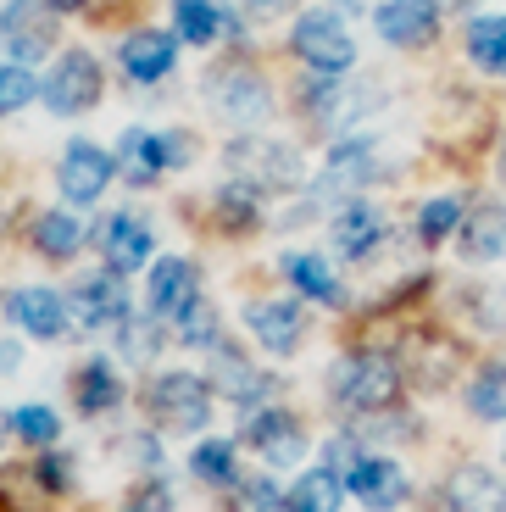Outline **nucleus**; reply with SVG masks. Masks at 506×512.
<instances>
[{
	"mask_svg": "<svg viewBox=\"0 0 506 512\" xmlns=\"http://www.w3.org/2000/svg\"><path fill=\"white\" fill-rule=\"evenodd\" d=\"M228 173L240 190H256V195H279V190H295L301 184V156L290 145L267 140V134H245V140L228 145Z\"/></svg>",
	"mask_w": 506,
	"mask_h": 512,
	"instance_id": "f257e3e1",
	"label": "nucleus"
},
{
	"mask_svg": "<svg viewBox=\"0 0 506 512\" xmlns=\"http://www.w3.org/2000/svg\"><path fill=\"white\" fill-rule=\"evenodd\" d=\"M395 396H401V373L379 351H356L334 368V401L345 412H384L395 407Z\"/></svg>",
	"mask_w": 506,
	"mask_h": 512,
	"instance_id": "f03ea898",
	"label": "nucleus"
},
{
	"mask_svg": "<svg viewBox=\"0 0 506 512\" xmlns=\"http://www.w3.org/2000/svg\"><path fill=\"white\" fill-rule=\"evenodd\" d=\"M145 407H151L156 423H167L178 435H195V429H206V418H212V384L195 379V373H162V379L145 390Z\"/></svg>",
	"mask_w": 506,
	"mask_h": 512,
	"instance_id": "7ed1b4c3",
	"label": "nucleus"
},
{
	"mask_svg": "<svg viewBox=\"0 0 506 512\" xmlns=\"http://www.w3.org/2000/svg\"><path fill=\"white\" fill-rule=\"evenodd\" d=\"M39 95H45V106H51L56 117L89 112V106L101 101V67H95V56L62 51V56H56V67H51V78L39 84Z\"/></svg>",
	"mask_w": 506,
	"mask_h": 512,
	"instance_id": "20e7f679",
	"label": "nucleus"
},
{
	"mask_svg": "<svg viewBox=\"0 0 506 512\" xmlns=\"http://www.w3.org/2000/svg\"><path fill=\"white\" fill-rule=\"evenodd\" d=\"M290 45H295L301 62L317 67V73H345V67L356 62V39H351V28H345L334 12H306L301 23H295Z\"/></svg>",
	"mask_w": 506,
	"mask_h": 512,
	"instance_id": "39448f33",
	"label": "nucleus"
},
{
	"mask_svg": "<svg viewBox=\"0 0 506 512\" xmlns=\"http://www.w3.org/2000/svg\"><path fill=\"white\" fill-rule=\"evenodd\" d=\"M184 156V140L178 134H162V128H128L123 140H117V167H123L128 184H151L156 173Z\"/></svg>",
	"mask_w": 506,
	"mask_h": 512,
	"instance_id": "423d86ee",
	"label": "nucleus"
},
{
	"mask_svg": "<svg viewBox=\"0 0 506 512\" xmlns=\"http://www.w3.org/2000/svg\"><path fill=\"white\" fill-rule=\"evenodd\" d=\"M117 173V162L101 151V145H89V140H73L62 151V167H56V184H62V195L73 206H89L95 195L106 190V179Z\"/></svg>",
	"mask_w": 506,
	"mask_h": 512,
	"instance_id": "0eeeda50",
	"label": "nucleus"
},
{
	"mask_svg": "<svg viewBox=\"0 0 506 512\" xmlns=\"http://www.w3.org/2000/svg\"><path fill=\"white\" fill-rule=\"evenodd\" d=\"M245 446H251L262 462H273V468H290V462H301L306 435H301V423H295L290 412L267 407V412H256V418L245 423Z\"/></svg>",
	"mask_w": 506,
	"mask_h": 512,
	"instance_id": "6e6552de",
	"label": "nucleus"
},
{
	"mask_svg": "<svg viewBox=\"0 0 506 512\" xmlns=\"http://www.w3.org/2000/svg\"><path fill=\"white\" fill-rule=\"evenodd\" d=\"M6 318H12L17 329H28L34 340H56V334L73 323V312H67V301L56 290H45V284H23V290L6 295Z\"/></svg>",
	"mask_w": 506,
	"mask_h": 512,
	"instance_id": "1a4fd4ad",
	"label": "nucleus"
},
{
	"mask_svg": "<svg viewBox=\"0 0 506 512\" xmlns=\"http://www.w3.org/2000/svg\"><path fill=\"white\" fill-rule=\"evenodd\" d=\"M345 490H351V496L362 501L367 512H395L412 485H406V474L395 468L390 457H362L351 474H345Z\"/></svg>",
	"mask_w": 506,
	"mask_h": 512,
	"instance_id": "9d476101",
	"label": "nucleus"
},
{
	"mask_svg": "<svg viewBox=\"0 0 506 512\" xmlns=\"http://www.w3.org/2000/svg\"><path fill=\"white\" fill-rule=\"evenodd\" d=\"M67 312H73L78 329H106V323H123L128 318V295H123V273H95L84 279L73 295H67Z\"/></svg>",
	"mask_w": 506,
	"mask_h": 512,
	"instance_id": "9b49d317",
	"label": "nucleus"
},
{
	"mask_svg": "<svg viewBox=\"0 0 506 512\" xmlns=\"http://www.w3.org/2000/svg\"><path fill=\"white\" fill-rule=\"evenodd\" d=\"M373 28L390 45L412 51V45H429L440 34V12H434V0H384L379 12H373Z\"/></svg>",
	"mask_w": 506,
	"mask_h": 512,
	"instance_id": "f8f14e48",
	"label": "nucleus"
},
{
	"mask_svg": "<svg viewBox=\"0 0 506 512\" xmlns=\"http://www.w3.org/2000/svg\"><path fill=\"white\" fill-rule=\"evenodd\" d=\"M0 45L12 51V62H34L51 51V12H39L34 0H12L0 12Z\"/></svg>",
	"mask_w": 506,
	"mask_h": 512,
	"instance_id": "ddd939ff",
	"label": "nucleus"
},
{
	"mask_svg": "<svg viewBox=\"0 0 506 512\" xmlns=\"http://www.w3.org/2000/svg\"><path fill=\"white\" fill-rule=\"evenodd\" d=\"M306 106H312V112L323 117L329 128H351L362 112H373V106H379V95L362 90V84H340V78L323 73V78H312V90H306Z\"/></svg>",
	"mask_w": 506,
	"mask_h": 512,
	"instance_id": "4468645a",
	"label": "nucleus"
},
{
	"mask_svg": "<svg viewBox=\"0 0 506 512\" xmlns=\"http://www.w3.org/2000/svg\"><path fill=\"white\" fill-rule=\"evenodd\" d=\"M212 106H217V117H228L234 128H251V123H262L267 117V84L256 73H223L212 84Z\"/></svg>",
	"mask_w": 506,
	"mask_h": 512,
	"instance_id": "2eb2a0df",
	"label": "nucleus"
},
{
	"mask_svg": "<svg viewBox=\"0 0 506 512\" xmlns=\"http://www.w3.org/2000/svg\"><path fill=\"white\" fill-rule=\"evenodd\" d=\"M101 251H106V262H112V273L145 268V262H151V223H145L140 212H117V218H106Z\"/></svg>",
	"mask_w": 506,
	"mask_h": 512,
	"instance_id": "dca6fc26",
	"label": "nucleus"
},
{
	"mask_svg": "<svg viewBox=\"0 0 506 512\" xmlns=\"http://www.w3.org/2000/svg\"><path fill=\"white\" fill-rule=\"evenodd\" d=\"M245 323H251V334L267 351H279V357H290V351L301 346V334H306V318H301L295 301H256V307L245 312Z\"/></svg>",
	"mask_w": 506,
	"mask_h": 512,
	"instance_id": "f3484780",
	"label": "nucleus"
},
{
	"mask_svg": "<svg viewBox=\"0 0 506 512\" xmlns=\"http://www.w3.org/2000/svg\"><path fill=\"white\" fill-rule=\"evenodd\" d=\"M178 62V39L162 34V28H145V34H128L123 39V73L140 78V84H156L167 78Z\"/></svg>",
	"mask_w": 506,
	"mask_h": 512,
	"instance_id": "a211bd4d",
	"label": "nucleus"
},
{
	"mask_svg": "<svg viewBox=\"0 0 506 512\" xmlns=\"http://www.w3.org/2000/svg\"><path fill=\"white\" fill-rule=\"evenodd\" d=\"M445 507L451 512H506V485L490 468L468 462V468H456L451 485H445Z\"/></svg>",
	"mask_w": 506,
	"mask_h": 512,
	"instance_id": "6ab92c4d",
	"label": "nucleus"
},
{
	"mask_svg": "<svg viewBox=\"0 0 506 512\" xmlns=\"http://www.w3.org/2000/svg\"><path fill=\"white\" fill-rule=\"evenodd\" d=\"M367 179H373V145H362V140L334 145L323 173H317V195H323V201H329V195H351V190H362Z\"/></svg>",
	"mask_w": 506,
	"mask_h": 512,
	"instance_id": "aec40b11",
	"label": "nucleus"
},
{
	"mask_svg": "<svg viewBox=\"0 0 506 512\" xmlns=\"http://www.w3.org/2000/svg\"><path fill=\"white\" fill-rule=\"evenodd\" d=\"M195 301V262L167 256L151 268V312H184Z\"/></svg>",
	"mask_w": 506,
	"mask_h": 512,
	"instance_id": "412c9836",
	"label": "nucleus"
},
{
	"mask_svg": "<svg viewBox=\"0 0 506 512\" xmlns=\"http://www.w3.org/2000/svg\"><path fill=\"white\" fill-rule=\"evenodd\" d=\"M217 384H223V396L234 401V407H256V401L273 396V379L256 373L245 357H234V351H223V346H217Z\"/></svg>",
	"mask_w": 506,
	"mask_h": 512,
	"instance_id": "4be33fe9",
	"label": "nucleus"
},
{
	"mask_svg": "<svg viewBox=\"0 0 506 512\" xmlns=\"http://www.w3.org/2000/svg\"><path fill=\"white\" fill-rule=\"evenodd\" d=\"M379 240H384V218L373 212V206L351 201L340 218H334V251L340 256H367Z\"/></svg>",
	"mask_w": 506,
	"mask_h": 512,
	"instance_id": "5701e85b",
	"label": "nucleus"
},
{
	"mask_svg": "<svg viewBox=\"0 0 506 512\" xmlns=\"http://www.w3.org/2000/svg\"><path fill=\"white\" fill-rule=\"evenodd\" d=\"M462 256L468 262H495V256L506 251V212L501 206H484V212H473V218H462Z\"/></svg>",
	"mask_w": 506,
	"mask_h": 512,
	"instance_id": "b1692460",
	"label": "nucleus"
},
{
	"mask_svg": "<svg viewBox=\"0 0 506 512\" xmlns=\"http://www.w3.org/2000/svg\"><path fill=\"white\" fill-rule=\"evenodd\" d=\"M284 501H290V512H340L345 479L334 474V468H312V474L295 479V490Z\"/></svg>",
	"mask_w": 506,
	"mask_h": 512,
	"instance_id": "393cba45",
	"label": "nucleus"
},
{
	"mask_svg": "<svg viewBox=\"0 0 506 512\" xmlns=\"http://www.w3.org/2000/svg\"><path fill=\"white\" fill-rule=\"evenodd\" d=\"M73 396H78V412H112L117 401H123V384H117V373L106 368V357H95V362L78 368Z\"/></svg>",
	"mask_w": 506,
	"mask_h": 512,
	"instance_id": "a878e982",
	"label": "nucleus"
},
{
	"mask_svg": "<svg viewBox=\"0 0 506 512\" xmlns=\"http://www.w3.org/2000/svg\"><path fill=\"white\" fill-rule=\"evenodd\" d=\"M173 23H178V39H190V45H212L217 28H228L234 17H228L217 0H178Z\"/></svg>",
	"mask_w": 506,
	"mask_h": 512,
	"instance_id": "bb28decb",
	"label": "nucleus"
},
{
	"mask_svg": "<svg viewBox=\"0 0 506 512\" xmlns=\"http://www.w3.org/2000/svg\"><path fill=\"white\" fill-rule=\"evenodd\" d=\"M34 245L45 256H56V262H67L84 245V218H73V212H45V218H34Z\"/></svg>",
	"mask_w": 506,
	"mask_h": 512,
	"instance_id": "cd10ccee",
	"label": "nucleus"
},
{
	"mask_svg": "<svg viewBox=\"0 0 506 512\" xmlns=\"http://www.w3.org/2000/svg\"><path fill=\"white\" fill-rule=\"evenodd\" d=\"M468 56L484 73H506V17H473L468 23Z\"/></svg>",
	"mask_w": 506,
	"mask_h": 512,
	"instance_id": "c85d7f7f",
	"label": "nucleus"
},
{
	"mask_svg": "<svg viewBox=\"0 0 506 512\" xmlns=\"http://www.w3.org/2000/svg\"><path fill=\"white\" fill-rule=\"evenodd\" d=\"M468 407H473V418H484V423L506 418V368L501 362H484L479 368V379L468 384Z\"/></svg>",
	"mask_w": 506,
	"mask_h": 512,
	"instance_id": "c756f323",
	"label": "nucleus"
},
{
	"mask_svg": "<svg viewBox=\"0 0 506 512\" xmlns=\"http://www.w3.org/2000/svg\"><path fill=\"white\" fill-rule=\"evenodd\" d=\"M284 273H290L295 284H301L306 295H312V301H340V279H334L329 273V262H323V256H284Z\"/></svg>",
	"mask_w": 506,
	"mask_h": 512,
	"instance_id": "7c9ffc66",
	"label": "nucleus"
},
{
	"mask_svg": "<svg viewBox=\"0 0 506 512\" xmlns=\"http://www.w3.org/2000/svg\"><path fill=\"white\" fill-rule=\"evenodd\" d=\"M190 474L206 485H234V440H201L190 457Z\"/></svg>",
	"mask_w": 506,
	"mask_h": 512,
	"instance_id": "2f4dec72",
	"label": "nucleus"
},
{
	"mask_svg": "<svg viewBox=\"0 0 506 512\" xmlns=\"http://www.w3.org/2000/svg\"><path fill=\"white\" fill-rule=\"evenodd\" d=\"M34 95H39V78L28 73L23 62H0V117H6V112H23Z\"/></svg>",
	"mask_w": 506,
	"mask_h": 512,
	"instance_id": "473e14b6",
	"label": "nucleus"
},
{
	"mask_svg": "<svg viewBox=\"0 0 506 512\" xmlns=\"http://www.w3.org/2000/svg\"><path fill=\"white\" fill-rule=\"evenodd\" d=\"M12 435L28 440V446H51V440L62 435V418H56L51 407H17L12 412Z\"/></svg>",
	"mask_w": 506,
	"mask_h": 512,
	"instance_id": "72a5a7b5",
	"label": "nucleus"
},
{
	"mask_svg": "<svg viewBox=\"0 0 506 512\" xmlns=\"http://www.w3.org/2000/svg\"><path fill=\"white\" fill-rule=\"evenodd\" d=\"M456 229H462V201H451V195H440V201H429L418 212V234L429 245L445 240V234H456Z\"/></svg>",
	"mask_w": 506,
	"mask_h": 512,
	"instance_id": "f704fd0d",
	"label": "nucleus"
},
{
	"mask_svg": "<svg viewBox=\"0 0 506 512\" xmlns=\"http://www.w3.org/2000/svg\"><path fill=\"white\" fill-rule=\"evenodd\" d=\"M234 512H290L273 479H240L234 485Z\"/></svg>",
	"mask_w": 506,
	"mask_h": 512,
	"instance_id": "c9c22d12",
	"label": "nucleus"
},
{
	"mask_svg": "<svg viewBox=\"0 0 506 512\" xmlns=\"http://www.w3.org/2000/svg\"><path fill=\"white\" fill-rule=\"evenodd\" d=\"M117 329H123V357L128 362H151L156 346H162V334H156L151 318H123Z\"/></svg>",
	"mask_w": 506,
	"mask_h": 512,
	"instance_id": "e433bc0d",
	"label": "nucleus"
},
{
	"mask_svg": "<svg viewBox=\"0 0 506 512\" xmlns=\"http://www.w3.org/2000/svg\"><path fill=\"white\" fill-rule=\"evenodd\" d=\"M178 334L190 340V346H212L217 351V312L206 301H190V307L178 312Z\"/></svg>",
	"mask_w": 506,
	"mask_h": 512,
	"instance_id": "4c0bfd02",
	"label": "nucleus"
},
{
	"mask_svg": "<svg viewBox=\"0 0 506 512\" xmlns=\"http://www.w3.org/2000/svg\"><path fill=\"white\" fill-rule=\"evenodd\" d=\"M123 512H173V501H167V490L145 485V490H134V496L123 501Z\"/></svg>",
	"mask_w": 506,
	"mask_h": 512,
	"instance_id": "58836bf2",
	"label": "nucleus"
},
{
	"mask_svg": "<svg viewBox=\"0 0 506 512\" xmlns=\"http://www.w3.org/2000/svg\"><path fill=\"white\" fill-rule=\"evenodd\" d=\"M245 6H251V12H262V17H279L290 0H245Z\"/></svg>",
	"mask_w": 506,
	"mask_h": 512,
	"instance_id": "ea45409f",
	"label": "nucleus"
},
{
	"mask_svg": "<svg viewBox=\"0 0 506 512\" xmlns=\"http://www.w3.org/2000/svg\"><path fill=\"white\" fill-rule=\"evenodd\" d=\"M45 6H62V12H78V6H84V0H45Z\"/></svg>",
	"mask_w": 506,
	"mask_h": 512,
	"instance_id": "a19ab883",
	"label": "nucleus"
},
{
	"mask_svg": "<svg viewBox=\"0 0 506 512\" xmlns=\"http://www.w3.org/2000/svg\"><path fill=\"white\" fill-rule=\"evenodd\" d=\"M495 179H501V184H506V145H501V173H495Z\"/></svg>",
	"mask_w": 506,
	"mask_h": 512,
	"instance_id": "79ce46f5",
	"label": "nucleus"
},
{
	"mask_svg": "<svg viewBox=\"0 0 506 512\" xmlns=\"http://www.w3.org/2000/svg\"><path fill=\"white\" fill-rule=\"evenodd\" d=\"M0 229H6V206H0Z\"/></svg>",
	"mask_w": 506,
	"mask_h": 512,
	"instance_id": "37998d69",
	"label": "nucleus"
}]
</instances>
